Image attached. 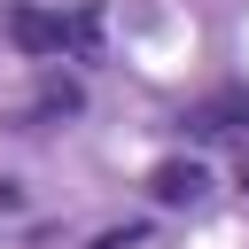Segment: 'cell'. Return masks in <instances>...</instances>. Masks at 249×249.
Wrapping results in <instances>:
<instances>
[{
    "label": "cell",
    "mask_w": 249,
    "mask_h": 249,
    "mask_svg": "<svg viewBox=\"0 0 249 249\" xmlns=\"http://www.w3.org/2000/svg\"><path fill=\"white\" fill-rule=\"evenodd\" d=\"M8 39L23 47V54H62L70 47V31H62V16H47V8H8Z\"/></svg>",
    "instance_id": "2"
},
{
    "label": "cell",
    "mask_w": 249,
    "mask_h": 249,
    "mask_svg": "<svg viewBox=\"0 0 249 249\" xmlns=\"http://www.w3.org/2000/svg\"><path fill=\"white\" fill-rule=\"evenodd\" d=\"M202 163H156V179H148V195L163 202V210H187V202H202Z\"/></svg>",
    "instance_id": "3"
},
{
    "label": "cell",
    "mask_w": 249,
    "mask_h": 249,
    "mask_svg": "<svg viewBox=\"0 0 249 249\" xmlns=\"http://www.w3.org/2000/svg\"><path fill=\"white\" fill-rule=\"evenodd\" d=\"M241 195H249V171H241Z\"/></svg>",
    "instance_id": "7"
},
{
    "label": "cell",
    "mask_w": 249,
    "mask_h": 249,
    "mask_svg": "<svg viewBox=\"0 0 249 249\" xmlns=\"http://www.w3.org/2000/svg\"><path fill=\"white\" fill-rule=\"evenodd\" d=\"M179 124H187L195 140H218V132H241V124H249V93H241V86H226V93L195 101V109H187Z\"/></svg>",
    "instance_id": "1"
},
{
    "label": "cell",
    "mask_w": 249,
    "mask_h": 249,
    "mask_svg": "<svg viewBox=\"0 0 249 249\" xmlns=\"http://www.w3.org/2000/svg\"><path fill=\"white\" fill-rule=\"evenodd\" d=\"M132 241H140V233H132V226H124V233H101V241H93V249H132Z\"/></svg>",
    "instance_id": "5"
},
{
    "label": "cell",
    "mask_w": 249,
    "mask_h": 249,
    "mask_svg": "<svg viewBox=\"0 0 249 249\" xmlns=\"http://www.w3.org/2000/svg\"><path fill=\"white\" fill-rule=\"evenodd\" d=\"M39 109H78V86H70V78H54V86L39 93Z\"/></svg>",
    "instance_id": "4"
},
{
    "label": "cell",
    "mask_w": 249,
    "mask_h": 249,
    "mask_svg": "<svg viewBox=\"0 0 249 249\" xmlns=\"http://www.w3.org/2000/svg\"><path fill=\"white\" fill-rule=\"evenodd\" d=\"M16 202H23V187H16V179H0V218H8Z\"/></svg>",
    "instance_id": "6"
}]
</instances>
